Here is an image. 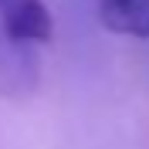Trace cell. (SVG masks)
<instances>
[{"mask_svg": "<svg viewBox=\"0 0 149 149\" xmlns=\"http://www.w3.org/2000/svg\"><path fill=\"white\" fill-rule=\"evenodd\" d=\"M3 34L14 44L47 41L51 37V14L44 0H7L3 3Z\"/></svg>", "mask_w": 149, "mask_h": 149, "instance_id": "obj_1", "label": "cell"}, {"mask_svg": "<svg viewBox=\"0 0 149 149\" xmlns=\"http://www.w3.org/2000/svg\"><path fill=\"white\" fill-rule=\"evenodd\" d=\"M98 17L115 34L149 37V0H98Z\"/></svg>", "mask_w": 149, "mask_h": 149, "instance_id": "obj_2", "label": "cell"}]
</instances>
